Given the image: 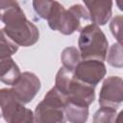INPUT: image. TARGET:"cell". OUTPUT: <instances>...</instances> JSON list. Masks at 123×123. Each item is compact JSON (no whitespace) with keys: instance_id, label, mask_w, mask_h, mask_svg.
Listing matches in <instances>:
<instances>
[{"instance_id":"1","label":"cell","mask_w":123,"mask_h":123,"mask_svg":"<svg viewBox=\"0 0 123 123\" xmlns=\"http://www.w3.org/2000/svg\"><path fill=\"white\" fill-rule=\"evenodd\" d=\"M55 87L67 99L78 105L88 107L95 99L94 86L78 80L73 71L61 67L56 75Z\"/></svg>"},{"instance_id":"2","label":"cell","mask_w":123,"mask_h":123,"mask_svg":"<svg viewBox=\"0 0 123 123\" xmlns=\"http://www.w3.org/2000/svg\"><path fill=\"white\" fill-rule=\"evenodd\" d=\"M78 45L83 60H106L109 42L98 25H86L81 30Z\"/></svg>"},{"instance_id":"3","label":"cell","mask_w":123,"mask_h":123,"mask_svg":"<svg viewBox=\"0 0 123 123\" xmlns=\"http://www.w3.org/2000/svg\"><path fill=\"white\" fill-rule=\"evenodd\" d=\"M66 97L55 86L44 96L43 100L37 104L34 112V121L38 123H62L65 121L64 107Z\"/></svg>"},{"instance_id":"4","label":"cell","mask_w":123,"mask_h":123,"mask_svg":"<svg viewBox=\"0 0 123 123\" xmlns=\"http://www.w3.org/2000/svg\"><path fill=\"white\" fill-rule=\"evenodd\" d=\"M0 109L5 121L9 123H29L34 121V112L25 108L13 94L12 88L0 89Z\"/></svg>"},{"instance_id":"5","label":"cell","mask_w":123,"mask_h":123,"mask_svg":"<svg viewBox=\"0 0 123 123\" xmlns=\"http://www.w3.org/2000/svg\"><path fill=\"white\" fill-rule=\"evenodd\" d=\"M4 30L18 46H32L39 38L37 27L33 22L29 21L26 16L5 25Z\"/></svg>"},{"instance_id":"6","label":"cell","mask_w":123,"mask_h":123,"mask_svg":"<svg viewBox=\"0 0 123 123\" xmlns=\"http://www.w3.org/2000/svg\"><path fill=\"white\" fill-rule=\"evenodd\" d=\"M89 20L90 17L87 10L80 4H76L71 6L67 11H64L58 31L68 36L76 31H81Z\"/></svg>"},{"instance_id":"7","label":"cell","mask_w":123,"mask_h":123,"mask_svg":"<svg viewBox=\"0 0 123 123\" xmlns=\"http://www.w3.org/2000/svg\"><path fill=\"white\" fill-rule=\"evenodd\" d=\"M106 71V66L103 61L83 60L76 65L73 73L78 80L95 86L105 77Z\"/></svg>"},{"instance_id":"8","label":"cell","mask_w":123,"mask_h":123,"mask_svg":"<svg viewBox=\"0 0 123 123\" xmlns=\"http://www.w3.org/2000/svg\"><path fill=\"white\" fill-rule=\"evenodd\" d=\"M123 101V81L118 76H111L103 82L100 94L99 105L116 109Z\"/></svg>"},{"instance_id":"9","label":"cell","mask_w":123,"mask_h":123,"mask_svg":"<svg viewBox=\"0 0 123 123\" xmlns=\"http://www.w3.org/2000/svg\"><path fill=\"white\" fill-rule=\"evenodd\" d=\"M40 89L38 77L32 72H23L12 85V90L15 97L23 104L31 102Z\"/></svg>"},{"instance_id":"10","label":"cell","mask_w":123,"mask_h":123,"mask_svg":"<svg viewBox=\"0 0 123 123\" xmlns=\"http://www.w3.org/2000/svg\"><path fill=\"white\" fill-rule=\"evenodd\" d=\"M33 8L37 14L48 21L52 30H58L64 7L56 0H33Z\"/></svg>"},{"instance_id":"11","label":"cell","mask_w":123,"mask_h":123,"mask_svg":"<svg viewBox=\"0 0 123 123\" xmlns=\"http://www.w3.org/2000/svg\"><path fill=\"white\" fill-rule=\"evenodd\" d=\"M90 17L96 25H105L111 16L112 0H83Z\"/></svg>"},{"instance_id":"12","label":"cell","mask_w":123,"mask_h":123,"mask_svg":"<svg viewBox=\"0 0 123 123\" xmlns=\"http://www.w3.org/2000/svg\"><path fill=\"white\" fill-rule=\"evenodd\" d=\"M25 16L16 0H0V20L5 25Z\"/></svg>"},{"instance_id":"13","label":"cell","mask_w":123,"mask_h":123,"mask_svg":"<svg viewBox=\"0 0 123 123\" xmlns=\"http://www.w3.org/2000/svg\"><path fill=\"white\" fill-rule=\"evenodd\" d=\"M21 72L18 65L11 58L0 59V81L6 85L12 86L19 78Z\"/></svg>"},{"instance_id":"14","label":"cell","mask_w":123,"mask_h":123,"mask_svg":"<svg viewBox=\"0 0 123 123\" xmlns=\"http://www.w3.org/2000/svg\"><path fill=\"white\" fill-rule=\"evenodd\" d=\"M65 120L72 123H84L88 117V107L78 105L72 102H66L64 107Z\"/></svg>"},{"instance_id":"15","label":"cell","mask_w":123,"mask_h":123,"mask_svg":"<svg viewBox=\"0 0 123 123\" xmlns=\"http://www.w3.org/2000/svg\"><path fill=\"white\" fill-rule=\"evenodd\" d=\"M81 59L80 51L76 47H67L62 52L61 55V61L63 64V67L71 71H74Z\"/></svg>"},{"instance_id":"16","label":"cell","mask_w":123,"mask_h":123,"mask_svg":"<svg viewBox=\"0 0 123 123\" xmlns=\"http://www.w3.org/2000/svg\"><path fill=\"white\" fill-rule=\"evenodd\" d=\"M18 50V45L6 34L4 28L0 29V59L12 57Z\"/></svg>"},{"instance_id":"17","label":"cell","mask_w":123,"mask_h":123,"mask_svg":"<svg viewBox=\"0 0 123 123\" xmlns=\"http://www.w3.org/2000/svg\"><path fill=\"white\" fill-rule=\"evenodd\" d=\"M116 109L110 107H101L94 114L93 122H114L116 120Z\"/></svg>"},{"instance_id":"18","label":"cell","mask_w":123,"mask_h":123,"mask_svg":"<svg viewBox=\"0 0 123 123\" xmlns=\"http://www.w3.org/2000/svg\"><path fill=\"white\" fill-rule=\"evenodd\" d=\"M108 62L114 67L123 66V58H122V46L121 43H114L110 48L108 57H106Z\"/></svg>"},{"instance_id":"19","label":"cell","mask_w":123,"mask_h":123,"mask_svg":"<svg viewBox=\"0 0 123 123\" xmlns=\"http://www.w3.org/2000/svg\"><path fill=\"white\" fill-rule=\"evenodd\" d=\"M121 27H122V15H117L112 18L110 28L113 37L121 43Z\"/></svg>"},{"instance_id":"20","label":"cell","mask_w":123,"mask_h":123,"mask_svg":"<svg viewBox=\"0 0 123 123\" xmlns=\"http://www.w3.org/2000/svg\"><path fill=\"white\" fill-rule=\"evenodd\" d=\"M0 117H2V112H1V109H0Z\"/></svg>"}]
</instances>
